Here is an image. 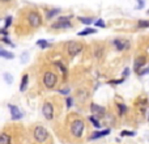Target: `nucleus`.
I'll return each mask as SVG.
<instances>
[{
    "mask_svg": "<svg viewBox=\"0 0 149 144\" xmlns=\"http://www.w3.org/2000/svg\"><path fill=\"white\" fill-rule=\"evenodd\" d=\"M0 58H4V59H13L15 58V54L13 52H11V51H8V50H5V49H1L0 47Z\"/></svg>",
    "mask_w": 149,
    "mask_h": 144,
    "instance_id": "nucleus-17",
    "label": "nucleus"
},
{
    "mask_svg": "<svg viewBox=\"0 0 149 144\" xmlns=\"http://www.w3.org/2000/svg\"><path fill=\"white\" fill-rule=\"evenodd\" d=\"M90 111H92V115L94 118H99V119L105 118L106 115V109L98 104H90Z\"/></svg>",
    "mask_w": 149,
    "mask_h": 144,
    "instance_id": "nucleus-7",
    "label": "nucleus"
},
{
    "mask_svg": "<svg viewBox=\"0 0 149 144\" xmlns=\"http://www.w3.org/2000/svg\"><path fill=\"white\" fill-rule=\"evenodd\" d=\"M8 107H9V111H11V118H12L13 121H19V119H21L22 117H24L22 111L20 110L16 105H11L9 104V105H8Z\"/></svg>",
    "mask_w": 149,
    "mask_h": 144,
    "instance_id": "nucleus-11",
    "label": "nucleus"
},
{
    "mask_svg": "<svg viewBox=\"0 0 149 144\" xmlns=\"http://www.w3.org/2000/svg\"><path fill=\"white\" fill-rule=\"evenodd\" d=\"M0 144H11V135L7 132L0 134Z\"/></svg>",
    "mask_w": 149,
    "mask_h": 144,
    "instance_id": "nucleus-18",
    "label": "nucleus"
},
{
    "mask_svg": "<svg viewBox=\"0 0 149 144\" xmlns=\"http://www.w3.org/2000/svg\"><path fill=\"white\" fill-rule=\"evenodd\" d=\"M110 131L111 130L110 129H106V130H101V131H96L93 132V134L90 135L89 140H96V139H99V138H103V136H106V135H109Z\"/></svg>",
    "mask_w": 149,
    "mask_h": 144,
    "instance_id": "nucleus-14",
    "label": "nucleus"
},
{
    "mask_svg": "<svg viewBox=\"0 0 149 144\" xmlns=\"http://www.w3.org/2000/svg\"><path fill=\"white\" fill-rule=\"evenodd\" d=\"M146 74H149V67L145 68V70H140L139 71V75H141V76H144V75H146Z\"/></svg>",
    "mask_w": 149,
    "mask_h": 144,
    "instance_id": "nucleus-32",
    "label": "nucleus"
},
{
    "mask_svg": "<svg viewBox=\"0 0 149 144\" xmlns=\"http://www.w3.org/2000/svg\"><path fill=\"white\" fill-rule=\"evenodd\" d=\"M82 49H84V46L78 41H68L64 43V51L69 58H74L76 55H78L82 51Z\"/></svg>",
    "mask_w": 149,
    "mask_h": 144,
    "instance_id": "nucleus-2",
    "label": "nucleus"
},
{
    "mask_svg": "<svg viewBox=\"0 0 149 144\" xmlns=\"http://www.w3.org/2000/svg\"><path fill=\"white\" fill-rule=\"evenodd\" d=\"M25 59H28V54H26V52H24V54H22V56H21L22 63H25Z\"/></svg>",
    "mask_w": 149,
    "mask_h": 144,
    "instance_id": "nucleus-37",
    "label": "nucleus"
},
{
    "mask_svg": "<svg viewBox=\"0 0 149 144\" xmlns=\"http://www.w3.org/2000/svg\"><path fill=\"white\" fill-rule=\"evenodd\" d=\"M118 110H119V115H124V114L127 113V106L124 104H118Z\"/></svg>",
    "mask_w": 149,
    "mask_h": 144,
    "instance_id": "nucleus-24",
    "label": "nucleus"
},
{
    "mask_svg": "<svg viewBox=\"0 0 149 144\" xmlns=\"http://www.w3.org/2000/svg\"><path fill=\"white\" fill-rule=\"evenodd\" d=\"M145 64H146V58H145V55L137 56V58L135 59V63H134V70H135V72H137V74H139V71L141 70V68H143Z\"/></svg>",
    "mask_w": 149,
    "mask_h": 144,
    "instance_id": "nucleus-12",
    "label": "nucleus"
},
{
    "mask_svg": "<svg viewBox=\"0 0 149 144\" xmlns=\"http://www.w3.org/2000/svg\"><path fill=\"white\" fill-rule=\"evenodd\" d=\"M148 15H149V11H148Z\"/></svg>",
    "mask_w": 149,
    "mask_h": 144,
    "instance_id": "nucleus-40",
    "label": "nucleus"
},
{
    "mask_svg": "<svg viewBox=\"0 0 149 144\" xmlns=\"http://www.w3.org/2000/svg\"><path fill=\"white\" fill-rule=\"evenodd\" d=\"M73 28V24L71 22V16H62L58 17L55 22L51 24L53 30H65V29Z\"/></svg>",
    "mask_w": 149,
    "mask_h": 144,
    "instance_id": "nucleus-3",
    "label": "nucleus"
},
{
    "mask_svg": "<svg viewBox=\"0 0 149 144\" xmlns=\"http://www.w3.org/2000/svg\"><path fill=\"white\" fill-rule=\"evenodd\" d=\"M137 28H141V29L149 28V20H139V22H137Z\"/></svg>",
    "mask_w": 149,
    "mask_h": 144,
    "instance_id": "nucleus-22",
    "label": "nucleus"
},
{
    "mask_svg": "<svg viewBox=\"0 0 149 144\" xmlns=\"http://www.w3.org/2000/svg\"><path fill=\"white\" fill-rule=\"evenodd\" d=\"M24 20L31 29H38L43 24V17L39 11L34 8H25L24 11Z\"/></svg>",
    "mask_w": 149,
    "mask_h": 144,
    "instance_id": "nucleus-1",
    "label": "nucleus"
},
{
    "mask_svg": "<svg viewBox=\"0 0 149 144\" xmlns=\"http://www.w3.org/2000/svg\"><path fill=\"white\" fill-rule=\"evenodd\" d=\"M60 8H51V9L46 11V20H53L55 16H58L60 13Z\"/></svg>",
    "mask_w": 149,
    "mask_h": 144,
    "instance_id": "nucleus-15",
    "label": "nucleus"
},
{
    "mask_svg": "<svg viewBox=\"0 0 149 144\" xmlns=\"http://www.w3.org/2000/svg\"><path fill=\"white\" fill-rule=\"evenodd\" d=\"M94 24H96V26H99V28H105V26H106V24L103 22V20H102V19L96 20V21H94Z\"/></svg>",
    "mask_w": 149,
    "mask_h": 144,
    "instance_id": "nucleus-27",
    "label": "nucleus"
},
{
    "mask_svg": "<svg viewBox=\"0 0 149 144\" xmlns=\"http://www.w3.org/2000/svg\"><path fill=\"white\" fill-rule=\"evenodd\" d=\"M37 46H39L42 50H45V49H47V47H50L51 45H50L46 40H38L37 41Z\"/></svg>",
    "mask_w": 149,
    "mask_h": 144,
    "instance_id": "nucleus-21",
    "label": "nucleus"
},
{
    "mask_svg": "<svg viewBox=\"0 0 149 144\" xmlns=\"http://www.w3.org/2000/svg\"><path fill=\"white\" fill-rule=\"evenodd\" d=\"M4 80H5L7 84H12L13 83V76L11 74H8V72H5V74H4Z\"/></svg>",
    "mask_w": 149,
    "mask_h": 144,
    "instance_id": "nucleus-26",
    "label": "nucleus"
},
{
    "mask_svg": "<svg viewBox=\"0 0 149 144\" xmlns=\"http://www.w3.org/2000/svg\"><path fill=\"white\" fill-rule=\"evenodd\" d=\"M105 51H106V47L103 43H96L93 47V56L97 59V60H101L105 55Z\"/></svg>",
    "mask_w": 149,
    "mask_h": 144,
    "instance_id": "nucleus-9",
    "label": "nucleus"
},
{
    "mask_svg": "<svg viewBox=\"0 0 149 144\" xmlns=\"http://www.w3.org/2000/svg\"><path fill=\"white\" fill-rule=\"evenodd\" d=\"M94 33H97V30L96 29H93V28H86V29H84L82 31H78V35L80 37H85V35H89V34H94Z\"/></svg>",
    "mask_w": 149,
    "mask_h": 144,
    "instance_id": "nucleus-20",
    "label": "nucleus"
},
{
    "mask_svg": "<svg viewBox=\"0 0 149 144\" xmlns=\"http://www.w3.org/2000/svg\"><path fill=\"white\" fill-rule=\"evenodd\" d=\"M137 1V5H136V9H143L145 7V1L144 0H136Z\"/></svg>",
    "mask_w": 149,
    "mask_h": 144,
    "instance_id": "nucleus-28",
    "label": "nucleus"
},
{
    "mask_svg": "<svg viewBox=\"0 0 149 144\" xmlns=\"http://www.w3.org/2000/svg\"><path fill=\"white\" fill-rule=\"evenodd\" d=\"M0 34H3L4 37H7V35H8V30H7V29H0Z\"/></svg>",
    "mask_w": 149,
    "mask_h": 144,
    "instance_id": "nucleus-35",
    "label": "nucleus"
},
{
    "mask_svg": "<svg viewBox=\"0 0 149 144\" xmlns=\"http://www.w3.org/2000/svg\"><path fill=\"white\" fill-rule=\"evenodd\" d=\"M55 66H56V67H58V68H59V70H60V72H62V74L64 75V76H65V75H67V68L64 67V64H63L62 62H55Z\"/></svg>",
    "mask_w": 149,
    "mask_h": 144,
    "instance_id": "nucleus-23",
    "label": "nucleus"
},
{
    "mask_svg": "<svg viewBox=\"0 0 149 144\" xmlns=\"http://www.w3.org/2000/svg\"><path fill=\"white\" fill-rule=\"evenodd\" d=\"M77 20L81 22V24H85V25H90L94 22V19L93 17H82V16H78Z\"/></svg>",
    "mask_w": 149,
    "mask_h": 144,
    "instance_id": "nucleus-19",
    "label": "nucleus"
},
{
    "mask_svg": "<svg viewBox=\"0 0 149 144\" xmlns=\"http://www.w3.org/2000/svg\"><path fill=\"white\" fill-rule=\"evenodd\" d=\"M60 93H62V94H68L69 89H63V90H60Z\"/></svg>",
    "mask_w": 149,
    "mask_h": 144,
    "instance_id": "nucleus-39",
    "label": "nucleus"
},
{
    "mask_svg": "<svg viewBox=\"0 0 149 144\" xmlns=\"http://www.w3.org/2000/svg\"><path fill=\"white\" fill-rule=\"evenodd\" d=\"M1 41H3L4 43H7V45H9V46L15 47V45H13V43L11 42V41H9V38H8V37H3V38H1Z\"/></svg>",
    "mask_w": 149,
    "mask_h": 144,
    "instance_id": "nucleus-31",
    "label": "nucleus"
},
{
    "mask_svg": "<svg viewBox=\"0 0 149 144\" xmlns=\"http://www.w3.org/2000/svg\"><path fill=\"white\" fill-rule=\"evenodd\" d=\"M128 74H130V68H126V70H124V72H123V77H124V79L128 76Z\"/></svg>",
    "mask_w": 149,
    "mask_h": 144,
    "instance_id": "nucleus-36",
    "label": "nucleus"
},
{
    "mask_svg": "<svg viewBox=\"0 0 149 144\" xmlns=\"http://www.w3.org/2000/svg\"><path fill=\"white\" fill-rule=\"evenodd\" d=\"M11 24H12V17L11 16H8L5 19V25H4V29H8L11 26Z\"/></svg>",
    "mask_w": 149,
    "mask_h": 144,
    "instance_id": "nucleus-29",
    "label": "nucleus"
},
{
    "mask_svg": "<svg viewBox=\"0 0 149 144\" xmlns=\"http://www.w3.org/2000/svg\"><path fill=\"white\" fill-rule=\"evenodd\" d=\"M84 132V121L82 119H74L71 123V134L74 138H81Z\"/></svg>",
    "mask_w": 149,
    "mask_h": 144,
    "instance_id": "nucleus-6",
    "label": "nucleus"
},
{
    "mask_svg": "<svg viewBox=\"0 0 149 144\" xmlns=\"http://www.w3.org/2000/svg\"><path fill=\"white\" fill-rule=\"evenodd\" d=\"M28 83H29V75L25 74L21 79V84H20V92H25L28 88Z\"/></svg>",
    "mask_w": 149,
    "mask_h": 144,
    "instance_id": "nucleus-16",
    "label": "nucleus"
},
{
    "mask_svg": "<svg viewBox=\"0 0 149 144\" xmlns=\"http://www.w3.org/2000/svg\"><path fill=\"white\" fill-rule=\"evenodd\" d=\"M72 101H73V100H72V97H68V98H67V101H65V104H67V107H71V106H72Z\"/></svg>",
    "mask_w": 149,
    "mask_h": 144,
    "instance_id": "nucleus-33",
    "label": "nucleus"
},
{
    "mask_svg": "<svg viewBox=\"0 0 149 144\" xmlns=\"http://www.w3.org/2000/svg\"><path fill=\"white\" fill-rule=\"evenodd\" d=\"M33 136H34L35 141L38 143H45L49 139V131L45 129L43 126H37L33 131Z\"/></svg>",
    "mask_w": 149,
    "mask_h": 144,
    "instance_id": "nucleus-5",
    "label": "nucleus"
},
{
    "mask_svg": "<svg viewBox=\"0 0 149 144\" xmlns=\"http://www.w3.org/2000/svg\"><path fill=\"white\" fill-rule=\"evenodd\" d=\"M13 0H0V3L1 4H9V3H12Z\"/></svg>",
    "mask_w": 149,
    "mask_h": 144,
    "instance_id": "nucleus-38",
    "label": "nucleus"
},
{
    "mask_svg": "<svg viewBox=\"0 0 149 144\" xmlns=\"http://www.w3.org/2000/svg\"><path fill=\"white\" fill-rule=\"evenodd\" d=\"M42 114H43V117L46 118L47 121H51L54 118V114H55V111H54L53 104H51L50 101H46L43 104V106H42Z\"/></svg>",
    "mask_w": 149,
    "mask_h": 144,
    "instance_id": "nucleus-8",
    "label": "nucleus"
},
{
    "mask_svg": "<svg viewBox=\"0 0 149 144\" xmlns=\"http://www.w3.org/2000/svg\"><path fill=\"white\" fill-rule=\"evenodd\" d=\"M89 121H90L92 123H93V126L96 127V129H101V123H99V121L97 119V118H94L93 115H90V117H89Z\"/></svg>",
    "mask_w": 149,
    "mask_h": 144,
    "instance_id": "nucleus-25",
    "label": "nucleus"
},
{
    "mask_svg": "<svg viewBox=\"0 0 149 144\" xmlns=\"http://www.w3.org/2000/svg\"><path fill=\"white\" fill-rule=\"evenodd\" d=\"M112 43H114L115 49L118 50V51H124V50L130 49V46H131V42L128 40H120V38L114 40L112 41Z\"/></svg>",
    "mask_w": 149,
    "mask_h": 144,
    "instance_id": "nucleus-10",
    "label": "nucleus"
},
{
    "mask_svg": "<svg viewBox=\"0 0 149 144\" xmlns=\"http://www.w3.org/2000/svg\"><path fill=\"white\" fill-rule=\"evenodd\" d=\"M89 97V93L85 88H81V89H77V93H76V98H77L80 102H85Z\"/></svg>",
    "mask_w": 149,
    "mask_h": 144,
    "instance_id": "nucleus-13",
    "label": "nucleus"
},
{
    "mask_svg": "<svg viewBox=\"0 0 149 144\" xmlns=\"http://www.w3.org/2000/svg\"><path fill=\"white\" fill-rule=\"evenodd\" d=\"M120 135L122 136H134V135H136V132L135 131H122Z\"/></svg>",
    "mask_w": 149,
    "mask_h": 144,
    "instance_id": "nucleus-30",
    "label": "nucleus"
},
{
    "mask_svg": "<svg viewBox=\"0 0 149 144\" xmlns=\"http://www.w3.org/2000/svg\"><path fill=\"white\" fill-rule=\"evenodd\" d=\"M123 81H124V77H123V79H120V80H111L110 83H111V84H122Z\"/></svg>",
    "mask_w": 149,
    "mask_h": 144,
    "instance_id": "nucleus-34",
    "label": "nucleus"
},
{
    "mask_svg": "<svg viewBox=\"0 0 149 144\" xmlns=\"http://www.w3.org/2000/svg\"><path fill=\"white\" fill-rule=\"evenodd\" d=\"M42 83L47 89L55 88V85L58 84V75L54 71H46L42 77Z\"/></svg>",
    "mask_w": 149,
    "mask_h": 144,
    "instance_id": "nucleus-4",
    "label": "nucleus"
}]
</instances>
